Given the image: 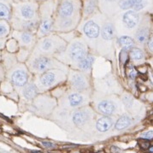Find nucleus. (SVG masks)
Segmentation results:
<instances>
[{"instance_id": "obj_10", "label": "nucleus", "mask_w": 153, "mask_h": 153, "mask_svg": "<svg viewBox=\"0 0 153 153\" xmlns=\"http://www.w3.org/2000/svg\"><path fill=\"white\" fill-rule=\"evenodd\" d=\"M11 81L14 85L17 87H23L27 85L28 81V75L24 70H15L11 75Z\"/></svg>"}, {"instance_id": "obj_33", "label": "nucleus", "mask_w": 153, "mask_h": 153, "mask_svg": "<svg viewBox=\"0 0 153 153\" xmlns=\"http://www.w3.org/2000/svg\"><path fill=\"white\" fill-rule=\"evenodd\" d=\"M128 77L130 78V79H132V80H134V79H135V77H136V75H137V72H136V70L131 66V67H129L128 68Z\"/></svg>"}, {"instance_id": "obj_3", "label": "nucleus", "mask_w": 153, "mask_h": 153, "mask_svg": "<svg viewBox=\"0 0 153 153\" xmlns=\"http://www.w3.org/2000/svg\"><path fill=\"white\" fill-rule=\"evenodd\" d=\"M66 44L64 41L61 40L57 37L48 36L42 39L39 44V49L41 53L46 55L53 54L55 52L62 50L65 47Z\"/></svg>"}, {"instance_id": "obj_39", "label": "nucleus", "mask_w": 153, "mask_h": 153, "mask_svg": "<svg viewBox=\"0 0 153 153\" xmlns=\"http://www.w3.org/2000/svg\"><path fill=\"white\" fill-rule=\"evenodd\" d=\"M103 1H105V2H110V3H112V2H115V1H116V0H103Z\"/></svg>"}, {"instance_id": "obj_7", "label": "nucleus", "mask_w": 153, "mask_h": 153, "mask_svg": "<svg viewBox=\"0 0 153 153\" xmlns=\"http://www.w3.org/2000/svg\"><path fill=\"white\" fill-rule=\"evenodd\" d=\"M67 103L71 107H79L82 105L86 101V95L83 92H78L74 90H70L64 95Z\"/></svg>"}, {"instance_id": "obj_26", "label": "nucleus", "mask_w": 153, "mask_h": 153, "mask_svg": "<svg viewBox=\"0 0 153 153\" xmlns=\"http://www.w3.org/2000/svg\"><path fill=\"white\" fill-rule=\"evenodd\" d=\"M130 57L134 60V61H139L144 58V53L139 48L136 47H133L131 48L130 52H129Z\"/></svg>"}, {"instance_id": "obj_22", "label": "nucleus", "mask_w": 153, "mask_h": 153, "mask_svg": "<svg viewBox=\"0 0 153 153\" xmlns=\"http://www.w3.org/2000/svg\"><path fill=\"white\" fill-rule=\"evenodd\" d=\"M130 123H131V119L127 115H122L116 121L115 127L116 130H121L127 127L130 125Z\"/></svg>"}, {"instance_id": "obj_12", "label": "nucleus", "mask_w": 153, "mask_h": 153, "mask_svg": "<svg viewBox=\"0 0 153 153\" xmlns=\"http://www.w3.org/2000/svg\"><path fill=\"white\" fill-rule=\"evenodd\" d=\"M97 108L100 113L106 115H109L114 113L115 109V105L114 103L109 99H103L98 103Z\"/></svg>"}, {"instance_id": "obj_6", "label": "nucleus", "mask_w": 153, "mask_h": 153, "mask_svg": "<svg viewBox=\"0 0 153 153\" xmlns=\"http://www.w3.org/2000/svg\"><path fill=\"white\" fill-rule=\"evenodd\" d=\"M82 31L87 42H89L91 45H96V40L99 37L101 31L99 23L95 20H89L84 24Z\"/></svg>"}, {"instance_id": "obj_5", "label": "nucleus", "mask_w": 153, "mask_h": 153, "mask_svg": "<svg viewBox=\"0 0 153 153\" xmlns=\"http://www.w3.org/2000/svg\"><path fill=\"white\" fill-rule=\"evenodd\" d=\"M59 63L51 57L46 56L45 55H40L34 58L32 62V68L34 72L37 73H44L47 70L53 69L55 67H58Z\"/></svg>"}, {"instance_id": "obj_4", "label": "nucleus", "mask_w": 153, "mask_h": 153, "mask_svg": "<svg viewBox=\"0 0 153 153\" xmlns=\"http://www.w3.org/2000/svg\"><path fill=\"white\" fill-rule=\"evenodd\" d=\"M68 81L71 89L74 91L84 92L89 87L88 79L85 73L81 71H70Z\"/></svg>"}, {"instance_id": "obj_34", "label": "nucleus", "mask_w": 153, "mask_h": 153, "mask_svg": "<svg viewBox=\"0 0 153 153\" xmlns=\"http://www.w3.org/2000/svg\"><path fill=\"white\" fill-rule=\"evenodd\" d=\"M140 146L142 149L146 150V149H148L149 146H150V143L148 140H143L141 142H140Z\"/></svg>"}, {"instance_id": "obj_2", "label": "nucleus", "mask_w": 153, "mask_h": 153, "mask_svg": "<svg viewBox=\"0 0 153 153\" xmlns=\"http://www.w3.org/2000/svg\"><path fill=\"white\" fill-rule=\"evenodd\" d=\"M87 54V46L83 40L72 41L66 50L67 58L74 63H77Z\"/></svg>"}, {"instance_id": "obj_20", "label": "nucleus", "mask_w": 153, "mask_h": 153, "mask_svg": "<svg viewBox=\"0 0 153 153\" xmlns=\"http://www.w3.org/2000/svg\"><path fill=\"white\" fill-rule=\"evenodd\" d=\"M149 36V29L146 27H142L140 28L136 34V40L139 43L142 44L146 42L148 39Z\"/></svg>"}, {"instance_id": "obj_31", "label": "nucleus", "mask_w": 153, "mask_h": 153, "mask_svg": "<svg viewBox=\"0 0 153 153\" xmlns=\"http://www.w3.org/2000/svg\"><path fill=\"white\" fill-rule=\"evenodd\" d=\"M122 101L124 103V104L127 106V107H131L132 104H133V102H134V99L131 96L129 95H124L123 96V99H122Z\"/></svg>"}, {"instance_id": "obj_21", "label": "nucleus", "mask_w": 153, "mask_h": 153, "mask_svg": "<svg viewBox=\"0 0 153 153\" xmlns=\"http://www.w3.org/2000/svg\"><path fill=\"white\" fill-rule=\"evenodd\" d=\"M119 45L124 49H131L134 46V40L129 36H121L118 40Z\"/></svg>"}, {"instance_id": "obj_9", "label": "nucleus", "mask_w": 153, "mask_h": 153, "mask_svg": "<svg viewBox=\"0 0 153 153\" xmlns=\"http://www.w3.org/2000/svg\"><path fill=\"white\" fill-rule=\"evenodd\" d=\"M74 11V5L69 0H64L58 8V15L61 18H69Z\"/></svg>"}, {"instance_id": "obj_24", "label": "nucleus", "mask_w": 153, "mask_h": 153, "mask_svg": "<svg viewBox=\"0 0 153 153\" xmlns=\"http://www.w3.org/2000/svg\"><path fill=\"white\" fill-rule=\"evenodd\" d=\"M38 26L37 21L35 20H26L22 24H21V28L24 31L27 32H31L33 30H34Z\"/></svg>"}, {"instance_id": "obj_32", "label": "nucleus", "mask_w": 153, "mask_h": 153, "mask_svg": "<svg viewBox=\"0 0 153 153\" xmlns=\"http://www.w3.org/2000/svg\"><path fill=\"white\" fill-rule=\"evenodd\" d=\"M141 137L144 140H153V130H150L148 132H145L141 134Z\"/></svg>"}, {"instance_id": "obj_1", "label": "nucleus", "mask_w": 153, "mask_h": 153, "mask_svg": "<svg viewBox=\"0 0 153 153\" xmlns=\"http://www.w3.org/2000/svg\"><path fill=\"white\" fill-rule=\"evenodd\" d=\"M65 79V74L57 68L47 70L41 74L39 78V87L41 89H49Z\"/></svg>"}, {"instance_id": "obj_13", "label": "nucleus", "mask_w": 153, "mask_h": 153, "mask_svg": "<svg viewBox=\"0 0 153 153\" xmlns=\"http://www.w3.org/2000/svg\"><path fill=\"white\" fill-rule=\"evenodd\" d=\"M115 28L111 22H106L103 25L102 29L100 31V35L103 41H110L115 37Z\"/></svg>"}, {"instance_id": "obj_30", "label": "nucleus", "mask_w": 153, "mask_h": 153, "mask_svg": "<svg viewBox=\"0 0 153 153\" xmlns=\"http://www.w3.org/2000/svg\"><path fill=\"white\" fill-rule=\"evenodd\" d=\"M9 32L8 26L4 22H0V37L5 36Z\"/></svg>"}, {"instance_id": "obj_28", "label": "nucleus", "mask_w": 153, "mask_h": 153, "mask_svg": "<svg viewBox=\"0 0 153 153\" xmlns=\"http://www.w3.org/2000/svg\"><path fill=\"white\" fill-rule=\"evenodd\" d=\"M9 10L8 7L0 3V19H9Z\"/></svg>"}, {"instance_id": "obj_37", "label": "nucleus", "mask_w": 153, "mask_h": 153, "mask_svg": "<svg viewBox=\"0 0 153 153\" xmlns=\"http://www.w3.org/2000/svg\"><path fill=\"white\" fill-rule=\"evenodd\" d=\"M111 151H112V152L114 153H118L120 152L119 148H116L115 146H112V147H111Z\"/></svg>"}, {"instance_id": "obj_15", "label": "nucleus", "mask_w": 153, "mask_h": 153, "mask_svg": "<svg viewBox=\"0 0 153 153\" xmlns=\"http://www.w3.org/2000/svg\"><path fill=\"white\" fill-rule=\"evenodd\" d=\"M113 125V121L109 116H103L98 120L96 127L99 132H106L108 131Z\"/></svg>"}, {"instance_id": "obj_16", "label": "nucleus", "mask_w": 153, "mask_h": 153, "mask_svg": "<svg viewBox=\"0 0 153 153\" xmlns=\"http://www.w3.org/2000/svg\"><path fill=\"white\" fill-rule=\"evenodd\" d=\"M53 28H54L53 21L49 17H46L41 22V25H40V30H39V34L40 36H46V34L51 33Z\"/></svg>"}, {"instance_id": "obj_38", "label": "nucleus", "mask_w": 153, "mask_h": 153, "mask_svg": "<svg viewBox=\"0 0 153 153\" xmlns=\"http://www.w3.org/2000/svg\"><path fill=\"white\" fill-rule=\"evenodd\" d=\"M148 150H149V152L151 153H153V146H149Z\"/></svg>"}, {"instance_id": "obj_35", "label": "nucleus", "mask_w": 153, "mask_h": 153, "mask_svg": "<svg viewBox=\"0 0 153 153\" xmlns=\"http://www.w3.org/2000/svg\"><path fill=\"white\" fill-rule=\"evenodd\" d=\"M41 144L46 147V148H48V149H51V148H55V145L52 144L51 142H48V141H42Z\"/></svg>"}, {"instance_id": "obj_40", "label": "nucleus", "mask_w": 153, "mask_h": 153, "mask_svg": "<svg viewBox=\"0 0 153 153\" xmlns=\"http://www.w3.org/2000/svg\"><path fill=\"white\" fill-rule=\"evenodd\" d=\"M34 153H42V152H35Z\"/></svg>"}, {"instance_id": "obj_41", "label": "nucleus", "mask_w": 153, "mask_h": 153, "mask_svg": "<svg viewBox=\"0 0 153 153\" xmlns=\"http://www.w3.org/2000/svg\"><path fill=\"white\" fill-rule=\"evenodd\" d=\"M76 153H78V152H76Z\"/></svg>"}, {"instance_id": "obj_29", "label": "nucleus", "mask_w": 153, "mask_h": 153, "mask_svg": "<svg viewBox=\"0 0 153 153\" xmlns=\"http://www.w3.org/2000/svg\"><path fill=\"white\" fill-rule=\"evenodd\" d=\"M119 7L121 9H128L130 8H132V2L131 0H120L119 3Z\"/></svg>"}, {"instance_id": "obj_11", "label": "nucleus", "mask_w": 153, "mask_h": 153, "mask_svg": "<svg viewBox=\"0 0 153 153\" xmlns=\"http://www.w3.org/2000/svg\"><path fill=\"white\" fill-rule=\"evenodd\" d=\"M95 61V56L90 54H87L85 57H83L81 61H79L76 64L78 68L84 73H87L89 72V70H91L93 63Z\"/></svg>"}, {"instance_id": "obj_18", "label": "nucleus", "mask_w": 153, "mask_h": 153, "mask_svg": "<svg viewBox=\"0 0 153 153\" xmlns=\"http://www.w3.org/2000/svg\"><path fill=\"white\" fill-rule=\"evenodd\" d=\"M38 94V87L34 84L30 83L28 85H25V87L23 89V96L27 99H33L35 96Z\"/></svg>"}, {"instance_id": "obj_27", "label": "nucleus", "mask_w": 153, "mask_h": 153, "mask_svg": "<svg viewBox=\"0 0 153 153\" xmlns=\"http://www.w3.org/2000/svg\"><path fill=\"white\" fill-rule=\"evenodd\" d=\"M132 2V8L134 9V10L139 11L143 9L146 6V0H131Z\"/></svg>"}, {"instance_id": "obj_23", "label": "nucleus", "mask_w": 153, "mask_h": 153, "mask_svg": "<svg viewBox=\"0 0 153 153\" xmlns=\"http://www.w3.org/2000/svg\"><path fill=\"white\" fill-rule=\"evenodd\" d=\"M73 27V22L68 18H61V20L57 23V28L61 30H69Z\"/></svg>"}, {"instance_id": "obj_14", "label": "nucleus", "mask_w": 153, "mask_h": 153, "mask_svg": "<svg viewBox=\"0 0 153 153\" xmlns=\"http://www.w3.org/2000/svg\"><path fill=\"white\" fill-rule=\"evenodd\" d=\"M73 121L74 123L78 126V127H81L83 126L87 121V120L89 119V114L87 111L86 110H77L75 111L74 114H73Z\"/></svg>"}, {"instance_id": "obj_19", "label": "nucleus", "mask_w": 153, "mask_h": 153, "mask_svg": "<svg viewBox=\"0 0 153 153\" xmlns=\"http://www.w3.org/2000/svg\"><path fill=\"white\" fill-rule=\"evenodd\" d=\"M97 7V0H86L84 4V15H91L94 13Z\"/></svg>"}, {"instance_id": "obj_36", "label": "nucleus", "mask_w": 153, "mask_h": 153, "mask_svg": "<svg viewBox=\"0 0 153 153\" xmlns=\"http://www.w3.org/2000/svg\"><path fill=\"white\" fill-rule=\"evenodd\" d=\"M148 46H149V49L153 51V35L150 38V40L148 41Z\"/></svg>"}, {"instance_id": "obj_8", "label": "nucleus", "mask_w": 153, "mask_h": 153, "mask_svg": "<svg viewBox=\"0 0 153 153\" xmlns=\"http://www.w3.org/2000/svg\"><path fill=\"white\" fill-rule=\"evenodd\" d=\"M122 21L127 28L132 29L138 25L140 21V16L134 10H129L123 15Z\"/></svg>"}, {"instance_id": "obj_17", "label": "nucleus", "mask_w": 153, "mask_h": 153, "mask_svg": "<svg viewBox=\"0 0 153 153\" xmlns=\"http://www.w3.org/2000/svg\"><path fill=\"white\" fill-rule=\"evenodd\" d=\"M21 15L25 20H33L35 16V9L33 5L30 4H25L23 5L21 9Z\"/></svg>"}, {"instance_id": "obj_25", "label": "nucleus", "mask_w": 153, "mask_h": 153, "mask_svg": "<svg viewBox=\"0 0 153 153\" xmlns=\"http://www.w3.org/2000/svg\"><path fill=\"white\" fill-rule=\"evenodd\" d=\"M20 39H21V43L23 45H25V46H29L34 41V36H33V34L30 32H27V31L23 32L21 34Z\"/></svg>"}]
</instances>
